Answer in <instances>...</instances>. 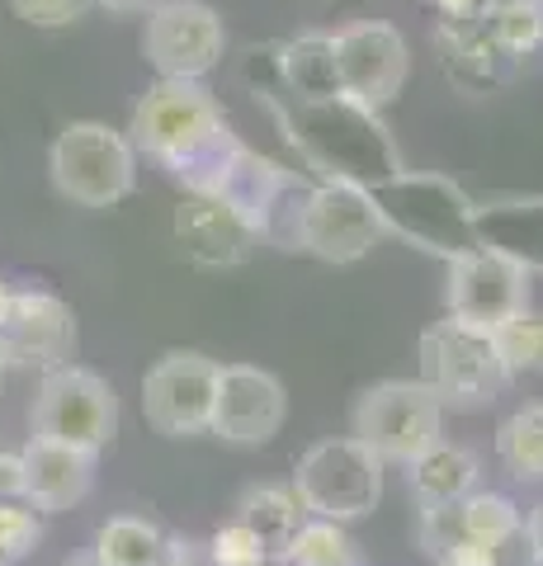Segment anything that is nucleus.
<instances>
[{
	"mask_svg": "<svg viewBox=\"0 0 543 566\" xmlns=\"http://www.w3.org/2000/svg\"><path fill=\"white\" fill-rule=\"evenodd\" d=\"M128 142L137 147V156L156 161L175 185H185V193H199V199H213L227 175V161L241 147V137L222 118L213 91L203 81H175V76H156L152 91L137 99Z\"/></svg>",
	"mask_w": 543,
	"mask_h": 566,
	"instance_id": "obj_1",
	"label": "nucleus"
},
{
	"mask_svg": "<svg viewBox=\"0 0 543 566\" xmlns=\"http://www.w3.org/2000/svg\"><path fill=\"white\" fill-rule=\"evenodd\" d=\"M270 109L289 137V147L303 156V166L317 170L322 180L378 189L383 180L407 170L378 109H369V104H359L349 95L317 99V104L270 99Z\"/></svg>",
	"mask_w": 543,
	"mask_h": 566,
	"instance_id": "obj_2",
	"label": "nucleus"
},
{
	"mask_svg": "<svg viewBox=\"0 0 543 566\" xmlns=\"http://www.w3.org/2000/svg\"><path fill=\"white\" fill-rule=\"evenodd\" d=\"M374 193V208L383 218V232L401 237L426 255H440L445 264L468 255L478 245V203L463 193L459 180L426 170H401L383 180Z\"/></svg>",
	"mask_w": 543,
	"mask_h": 566,
	"instance_id": "obj_3",
	"label": "nucleus"
},
{
	"mask_svg": "<svg viewBox=\"0 0 543 566\" xmlns=\"http://www.w3.org/2000/svg\"><path fill=\"white\" fill-rule=\"evenodd\" d=\"M48 170L62 199L81 208H114L137 185V147L124 128L81 118L58 133L48 151Z\"/></svg>",
	"mask_w": 543,
	"mask_h": 566,
	"instance_id": "obj_4",
	"label": "nucleus"
},
{
	"mask_svg": "<svg viewBox=\"0 0 543 566\" xmlns=\"http://www.w3.org/2000/svg\"><path fill=\"white\" fill-rule=\"evenodd\" d=\"M293 495L307 515L317 520H364L369 510H378L383 501V458L359 444L355 434H341V439H322L312 444L293 468Z\"/></svg>",
	"mask_w": 543,
	"mask_h": 566,
	"instance_id": "obj_5",
	"label": "nucleus"
},
{
	"mask_svg": "<svg viewBox=\"0 0 543 566\" xmlns=\"http://www.w3.org/2000/svg\"><path fill=\"white\" fill-rule=\"evenodd\" d=\"M420 382L440 397V406L468 411V406L497 401L511 378H505L492 331L445 316V322H435L420 335Z\"/></svg>",
	"mask_w": 543,
	"mask_h": 566,
	"instance_id": "obj_6",
	"label": "nucleus"
},
{
	"mask_svg": "<svg viewBox=\"0 0 543 566\" xmlns=\"http://www.w3.org/2000/svg\"><path fill=\"white\" fill-rule=\"evenodd\" d=\"M349 434L369 444L383 463L407 468L411 458L445 439V406L420 378H388L355 401Z\"/></svg>",
	"mask_w": 543,
	"mask_h": 566,
	"instance_id": "obj_7",
	"label": "nucleus"
},
{
	"mask_svg": "<svg viewBox=\"0 0 543 566\" xmlns=\"http://www.w3.org/2000/svg\"><path fill=\"white\" fill-rule=\"evenodd\" d=\"M29 424H33V439H52V444L100 453L118 434V397L91 368L58 364V368H48L39 382Z\"/></svg>",
	"mask_w": 543,
	"mask_h": 566,
	"instance_id": "obj_8",
	"label": "nucleus"
},
{
	"mask_svg": "<svg viewBox=\"0 0 543 566\" xmlns=\"http://www.w3.org/2000/svg\"><path fill=\"white\" fill-rule=\"evenodd\" d=\"M383 237L388 232H383V218H378L369 189L341 185V180H317L303 193L289 251L317 255L326 264H355L369 255Z\"/></svg>",
	"mask_w": 543,
	"mask_h": 566,
	"instance_id": "obj_9",
	"label": "nucleus"
},
{
	"mask_svg": "<svg viewBox=\"0 0 543 566\" xmlns=\"http://www.w3.org/2000/svg\"><path fill=\"white\" fill-rule=\"evenodd\" d=\"M218 368L199 349H170L161 354L143 378V416L156 434L189 439L208 434L213 424V397H218Z\"/></svg>",
	"mask_w": 543,
	"mask_h": 566,
	"instance_id": "obj_10",
	"label": "nucleus"
},
{
	"mask_svg": "<svg viewBox=\"0 0 543 566\" xmlns=\"http://www.w3.org/2000/svg\"><path fill=\"white\" fill-rule=\"evenodd\" d=\"M143 52L156 66V76L203 81L227 52L222 14L203 0H161L156 10H147Z\"/></svg>",
	"mask_w": 543,
	"mask_h": 566,
	"instance_id": "obj_11",
	"label": "nucleus"
},
{
	"mask_svg": "<svg viewBox=\"0 0 543 566\" xmlns=\"http://www.w3.org/2000/svg\"><path fill=\"white\" fill-rule=\"evenodd\" d=\"M336 48V71H341V91L349 99L383 109L401 95V85L411 76V48L401 39V29L383 20H355L341 33H331Z\"/></svg>",
	"mask_w": 543,
	"mask_h": 566,
	"instance_id": "obj_12",
	"label": "nucleus"
},
{
	"mask_svg": "<svg viewBox=\"0 0 543 566\" xmlns=\"http://www.w3.org/2000/svg\"><path fill=\"white\" fill-rule=\"evenodd\" d=\"M445 303L449 316H459V322L497 331L501 322H511L515 312L530 307V274L515 260L487 251V245H472L468 255L449 260Z\"/></svg>",
	"mask_w": 543,
	"mask_h": 566,
	"instance_id": "obj_13",
	"label": "nucleus"
},
{
	"mask_svg": "<svg viewBox=\"0 0 543 566\" xmlns=\"http://www.w3.org/2000/svg\"><path fill=\"white\" fill-rule=\"evenodd\" d=\"M289 397L284 382L255 364H222L218 397H213V430L227 444H270L284 430Z\"/></svg>",
	"mask_w": 543,
	"mask_h": 566,
	"instance_id": "obj_14",
	"label": "nucleus"
},
{
	"mask_svg": "<svg viewBox=\"0 0 543 566\" xmlns=\"http://www.w3.org/2000/svg\"><path fill=\"white\" fill-rule=\"evenodd\" d=\"M6 345L14 368H58L72 364L76 349V316L52 289H14L10 297V322H6Z\"/></svg>",
	"mask_w": 543,
	"mask_h": 566,
	"instance_id": "obj_15",
	"label": "nucleus"
},
{
	"mask_svg": "<svg viewBox=\"0 0 543 566\" xmlns=\"http://www.w3.org/2000/svg\"><path fill=\"white\" fill-rule=\"evenodd\" d=\"M170 232H175L180 255L189 264H199V270H237L260 245V237L232 208L218 199H199V193H185V199L175 203Z\"/></svg>",
	"mask_w": 543,
	"mask_h": 566,
	"instance_id": "obj_16",
	"label": "nucleus"
},
{
	"mask_svg": "<svg viewBox=\"0 0 543 566\" xmlns=\"http://www.w3.org/2000/svg\"><path fill=\"white\" fill-rule=\"evenodd\" d=\"M24 453V501L39 515H62L81 505L95 486V458L72 444H52V439H29Z\"/></svg>",
	"mask_w": 543,
	"mask_h": 566,
	"instance_id": "obj_17",
	"label": "nucleus"
},
{
	"mask_svg": "<svg viewBox=\"0 0 543 566\" xmlns=\"http://www.w3.org/2000/svg\"><path fill=\"white\" fill-rule=\"evenodd\" d=\"M478 245L515 260L524 274H543V199L478 203Z\"/></svg>",
	"mask_w": 543,
	"mask_h": 566,
	"instance_id": "obj_18",
	"label": "nucleus"
},
{
	"mask_svg": "<svg viewBox=\"0 0 543 566\" xmlns=\"http://www.w3.org/2000/svg\"><path fill=\"white\" fill-rule=\"evenodd\" d=\"M279 57V85L284 99L293 104H317V99H336L341 91V71H336V48L331 33H297V39L274 48Z\"/></svg>",
	"mask_w": 543,
	"mask_h": 566,
	"instance_id": "obj_19",
	"label": "nucleus"
},
{
	"mask_svg": "<svg viewBox=\"0 0 543 566\" xmlns=\"http://www.w3.org/2000/svg\"><path fill=\"white\" fill-rule=\"evenodd\" d=\"M407 482H411L416 505H459L463 495L478 491L482 463L472 449L440 439V444H430L426 453L407 463Z\"/></svg>",
	"mask_w": 543,
	"mask_h": 566,
	"instance_id": "obj_20",
	"label": "nucleus"
},
{
	"mask_svg": "<svg viewBox=\"0 0 543 566\" xmlns=\"http://www.w3.org/2000/svg\"><path fill=\"white\" fill-rule=\"evenodd\" d=\"M435 43H440L445 71L468 91H492L501 81V48L487 33V20H440L435 29Z\"/></svg>",
	"mask_w": 543,
	"mask_h": 566,
	"instance_id": "obj_21",
	"label": "nucleus"
},
{
	"mask_svg": "<svg viewBox=\"0 0 543 566\" xmlns=\"http://www.w3.org/2000/svg\"><path fill=\"white\" fill-rule=\"evenodd\" d=\"M237 520L251 528V534L279 557L284 543L293 538V528L307 520V510L297 505L293 486H274V482H255L237 495Z\"/></svg>",
	"mask_w": 543,
	"mask_h": 566,
	"instance_id": "obj_22",
	"label": "nucleus"
},
{
	"mask_svg": "<svg viewBox=\"0 0 543 566\" xmlns=\"http://www.w3.org/2000/svg\"><path fill=\"white\" fill-rule=\"evenodd\" d=\"M497 463L520 486H543V406H520L497 430Z\"/></svg>",
	"mask_w": 543,
	"mask_h": 566,
	"instance_id": "obj_23",
	"label": "nucleus"
},
{
	"mask_svg": "<svg viewBox=\"0 0 543 566\" xmlns=\"http://www.w3.org/2000/svg\"><path fill=\"white\" fill-rule=\"evenodd\" d=\"M91 553H95L104 566H161L166 553H170V538H166L152 520L114 515V520L100 524Z\"/></svg>",
	"mask_w": 543,
	"mask_h": 566,
	"instance_id": "obj_24",
	"label": "nucleus"
},
{
	"mask_svg": "<svg viewBox=\"0 0 543 566\" xmlns=\"http://www.w3.org/2000/svg\"><path fill=\"white\" fill-rule=\"evenodd\" d=\"M520 528H524V515H520V505L511 501V495H501V491H472L459 501V534L472 538V543H487V547H501L505 543H515L520 538Z\"/></svg>",
	"mask_w": 543,
	"mask_h": 566,
	"instance_id": "obj_25",
	"label": "nucleus"
},
{
	"mask_svg": "<svg viewBox=\"0 0 543 566\" xmlns=\"http://www.w3.org/2000/svg\"><path fill=\"white\" fill-rule=\"evenodd\" d=\"M482 20L505 62L534 57L543 48V0H492Z\"/></svg>",
	"mask_w": 543,
	"mask_h": 566,
	"instance_id": "obj_26",
	"label": "nucleus"
},
{
	"mask_svg": "<svg viewBox=\"0 0 543 566\" xmlns=\"http://www.w3.org/2000/svg\"><path fill=\"white\" fill-rule=\"evenodd\" d=\"M279 562L284 566H359V553H355V538L345 534V524L307 515L293 528Z\"/></svg>",
	"mask_w": 543,
	"mask_h": 566,
	"instance_id": "obj_27",
	"label": "nucleus"
},
{
	"mask_svg": "<svg viewBox=\"0 0 543 566\" xmlns=\"http://www.w3.org/2000/svg\"><path fill=\"white\" fill-rule=\"evenodd\" d=\"M497 340V354L505 364V378H530V374H543V316L539 312H515L511 322H501L492 331Z\"/></svg>",
	"mask_w": 543,
	"mask_h": 566,
	"instance_id": "obj_28",
	"label": "nucleus"
},
{
	"mask_svg": "<svg viewBox=\"0 0 543 566\" xmlns=\"http://www.w3.org/2000/svg\"><path fill=\"white\" fill-rule=\"evenodd\" d=\"M43 538V520L29 501H0V562H24Z\"/></svg>",
	"mask_w": 543,
	"mask_h": 566,
	"instance_id": "obj_29",
	"label": "nucleus"
},
{
	"mask_svg": "<svg viewBox=\"0 0 543 566\" xmlns=\"http://www.w3.org/2000/svg\"><path fill=\"white\" fill-rule=\"evenodd\" d=\"M203 557H208V566H270V562H274V553H270V547L260 543L241 520L222 524L218 534L208 538Z\"/></svg>",
	"mask_w": 543,
	"mask_h": 566,
	"instance_id": "obj_30",
	"label": "nucleus"
},
{
	"mask_svg": "<svg viewBox=\"0 0 543 566\" xmlns=\"http://www.w3.org/2000/svg\"><path fill=\"white\" fill-rule=\"evenodd\" d=\"M10 10L33 29H66L95 10V0H10Z\"/></svg>",
	"mask_w": 543,
	"mask_h": 566,
	"instance_id": "obj_31",
	"label": "nucleus"
},
{
	"mask_svg": "<svg viewBox=\"0 0 543 566\" xmlns=\"http://www.w3.org/2000/svg\"><path fill=\"white\" fill-rule=\"evenodd\" d=\"M416 538H420V547H426L430 557L440 553V547H449L453 538H463L459 534V505H420Z\"/></svg>",
	"mask_w": 543,
	"mask_h": 566,
	"instance_id": "obj_32",
	"label": "nucleus"
},
{
	"mask_svg": "<svg viewBox=\"0 0 543 566\" xmlns=\"http://www.w3.org/2000/svg\"><path fill=\"white\" fill-rule=\"evenodd\" d=\"M435 566H501V553L487 543H472V538H453L449 547L435 553Z\"/></svg>",
	"mask_w": 543,
	"mask_h": 566,
	"instance_id": "obj_33",
	"label": "nucleus"
},
{
	"mask_svg": "<svg viewBox=\"0 0 543 566\" xmlns=\"http://www.w3.org/2000/svg\"><path fill=\"white\" fill-rule=\"evenodd\" d=\"M0 501H24V453L0 449Z\"/></svg>",
	"mask_w": 543,
	"mask_h": 566,
	"instance_id": "obj_34",
	"label": "nucleus"
},
{
	"mask_svg": "<svg viewBox=\"0 0 543 566\" xmlns=\"http://www.w3.org/2000/svg\"><path fill=\"white\" fill-rule=\"evenodd\" d=\"M440 10V20H482L492 0H430Z\"/></svg>",
	"mask_w": 543,
	"mask_h": 566,
	"instance_id": "obj_35",
	"label": "nucleus"
},
{
	"mask_svg": "<svg viewBox=\"0 0 543 566\" xmlns=\"http://www.w3.org/2000/svg\"><path fill=\"white\" fill-rule=\"evenodd\" d=\"M524 543H530V557L543 566V501L539 505H530V515H524Z\"/></svg>",
	"mask_w": 543,
	"mask_h": 566,
	"instance_id": "obj_36",
	"label": "nucleus"
},
{
	"mask_svg": "<svg viewBox=\"0 0 543 566\" xmlns=\"http://www.w3.org/2000/svg\"><path fill=\"white\" fill-rule=\"evenodd\" d=\"M161 566H203L199 562V553H195V543H180V538H170V553H166V562Z\"/></svg>",
	"mask_w": 543,
	"mask_h": 566,
	"instance_id": "obj_37",
	"label": "nucleus"
},
{
	"mask_svg": "<svg viewBox=\"0 0 543 566\" xmlns=\"http://www.w3.org/2000/svg\"><path fill=\"white\" fill-rule=\"evenodd\" d=\"M95 6L114 10V14H147V10L161 6V0H95Z\"/></svg>",
	"mask_w": 543,
	"mask_h": 566,
	"instance_id": "obj_38",
	"label": "nucleus"
},
{
	"mask_svg": "<svg viewBox=\"0 0 543 566\" xmlns=\"http://www.w3.org/2000/svg\"><path fill=\"white\" fill-rule=\"evenodd\" d=\"M58 566H104L95 553H91V547H85V553H72V557H62Z\"/></svg>",
	"mask_w": 543,
	"mask_h": 566,
	"instance_id": "obj_39",
	"label": "nucleus"
},
{
	"mask_svg": "<svg viewBox=\"0 0 543 566\" xmlns=\"http://www.w3.org/2000/svg\"><path fill=\"white\" fill-rule=\"evenodd\" d=\"M10 297H14V289L0 279V331H6V322H10Z\"/></svg>",
	"mask_w": 543,
	"mask_h": 566,
	"instance_id": "obj_40",
	"label": "nucleus"
},
{
	"mask_svg": "<svg viewBox=\"0 0 543 566\" xmlns=\"http://www.w3.org/2000/svg\"><path fill=\"white\" fill-rule=\"evenodd\" d=\"M14 359H10V345H6V335H0V374H10Z\"/></svg>",
	"mask_w": 543,
	"mask_h": 566,
	"instance_id": "obj_41",
	"label": "nucleus"
},
{
	"mask_svg": "<svg viewBox=\"0 0 543 566\" xmlns=\"http://www.w3.org/2000/svg\"><path fill=\"white\" fill-rule=\"evenodd\" d=\"M0 566H6V562H0Z\"/></svg>",
	"mask_w": 543,
	"mask_h": 566,
	"instance_id": "obj_42",
	"label": "nucleus"
}]
</instances>
